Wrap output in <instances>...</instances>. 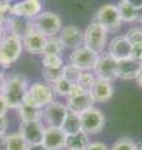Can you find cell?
I'll use <instances>...</instances> for the list:
<instances>
[{
	"instance_id": "obj_30",
	"label": "cell",
	"mask_w": 142,
	"mask_h": 150,
	"mask_svg": "<svg viewBox=\"0 0 142 150\" xmlns=\"http://www.w3.org/2000/svg\"><path fill=\"white\" fill-rule=\"evenodd\" d=\"M42 68H63L64 59L56 54H44L42 55Z\"/></svg>"
},
{
	"instance_id": "obj_6",
	"label": "cell",
	"mask_w": 142,
	"mask_h": 150,
	"mask_svg": "<svg viewBox=\"0 0 142 150\" xmlns=\"http://www.w3.org/2000/svg\"><path fill=\"white\" fill-rule=\"evenodd\" d=\"M100 24L107 33H116L121 29L122 20L115 4H105L97 10L95 15V20Z\"/></svg>"
},
{
	"instance_id": "obj_17",
	"label": "cell",
	"mask_w": 142,
	"mask_h": 150,
	"mask_svg": "<svg viewBox=\"0 0 142 150\" xmlns=\"http://www.w3.org/2000/svg\"><path fill=\"white\" fill-rule=\"evenodd\" d=\"M46 39L47 38L40 34L39 31L32 30L27 35H25L21 39L22 41V48L25 49L29 54L32 55H42L45 50L46 45Z\"/></svg>"
},
{
	"instance_id": "obj_9",
	"label": "cell",
	"mask_w": 142,
	"mask_h": 150,
	"mask_svg": "<svg viewBox=\"0 0 142 150\" xmlns=\"http://www.w3.org/2000/svg\"><path fill=\"white\" fill-rule=\"evenodd\" d=\"M69 114V109L66 104L60 101H51L45 108H42V120L45 121L47 126L54 128H61Z\"/></svg>"
},
{
	"instance_id": "obj_24",
	"label": "cell",
	"mask_w": 142,
	"mask_h": 150,
	"mask_svg": "<svg viewBox=\"0 0 142 150\" xmlns=\"http://www.w3.org/2000/svg\"><path fill=\"white\" fill-rule=\"evenodd\" d=\"M117 10H118V14H120L122 23L137 21V8L131 5L126 0H120L117 3Z\"/></svg>"
},
{
	"instance_id": "obj_40",
	"label": "cell",
	"mask_w": 142,
	"mask_h": 150,
	"mask_svg": "<svg viewBox=\"0 0 142 150\" xmlns=\"http://www.w3.org/2000/svg\"><path fill=\"white\" fill-rule=\"evenodd\" d=\"M126 1L130 3L131 5H134V6L137 8V9L142 6V0H126Z\"/></svg>"
},
{
	"instance_id": "obj_38",
	"label": "cell",
	"mask_w": 142,
	"mask_h": 150,
	"mask_svg": "<svg viewBox=\"0 0 142 150\" xmlns=\"http://www.w3.org/2000/svg\"><path fill=\"white\" fill-rule=\"evenodd\" d=\"M8 110H9V106L6 104L5 99H4L3 94H0V115H6Z\"/></svg>"
},
{
	"instance_id": "obj_48",
	"label": "cell",
	"mask_w": 142,
	"mask_h": 150,
	"mask_svg": "<svg viewBox=\"0 0 142 150\" xmlns=\"http://www.w3.org/2000/svg\"><path fill=\"white\" fill-rule=\"evenodd\" d=\"M65 150H70V149H65Z\"/></svg>"
},
{
	"instance_id": "obj_12",
	"label": "cell",
	"mask_w": 142,
	"mask_h": 150,
	"mask_svg": "<svg viewBox=\"0 0 142 150\" xmlns=\"http://www.w3.org/2000/svg\"><path fill=\"white\" fill-rule=\"evenodd\" d=\"M59 38L64 48L76 49L84 45V31L76 25H66L59 33Z\"/></svg>"
},
{
	"instance_id": "obj_15",
	"label": "cell",
	"mask_w": 142,
	"mask_h": 150,
	"mask_svg": "<svg viewBox=\"0 0 142 150\" xmlns=\"http://www.w3.org/2000/svg\"><path fill=\"white\" fill-rule=\"evenodd\" d=\"M66 138L67 135L64 133L61 128L46 126L42 144L50 150H64L66 149Z\"/></svg>"
},
{
	"instance_id": "obj_46",
	"label": "cell",
	"mask_w": 142,
	"mask_h": 150,
	"mask_svg": "<svg viewBox=\"0 0 142 150\" xmlns=\"http://www.w3.org/2000/svg\"><path fill=\"white\" fill-rule=\"evenodd\" d=\"M4 35H5V30H4V29H0V40H1L3 38H4Z\"/></svg>"
},
{
	"instance_id": "obj_16",
	"label": "cell",
	"mask_w": 142,
	"mask_h": 150,
	"mask_svg": "<svg viewBox=\"0 0 142 150\" xmlns=\"http://www.w3.org/2000/svg\"><path fill=\"white\" fill-rule=\"evenodd\" d=\"M66 99H67L66 100V106H67L69 111H72L79 115H81L82 112L89 110L95 104L90 90H86L82 94H79V95L75 96H67Z\"/></svg>"
},
{
	"instance_id": "obj_1",
	"label": "cell",
	"mask_w": 142,
	"mask_h": 150,
	"mask_svg": "<svg viewBox=\"0 0 142 150\" xmlns=\"http://www.w3.org/2000/svg\"><path fill=\"white\" fill-rule=\"evenodd\" d=\"M27 79L21 74L11 75L5 80L3 88V96L5 99L9 109H18L22 104V99L27 91Z\"/></svg>"
},
{
	"instance_id": "obj_11",
	"label": "cell",
	"mask_w": 142,
	"mask_h": 150,
	"mask_svg": "<svg viewBox=\"0 0 142 150\" xmlns=\"http://www.w3.org/2000/svg\"><path fill=\"white\" fill-rule=\"evenodd\" d=\"M46 126L42 124L41 120L37 121H21L19 126V133L22 135V138L26 140L29 145L32 144H40L44 139Z\"/></svg>"
},
{
	"instance_id": "obj_39",
	"label": "cell",
	"mask_w": 142,
	"mask_h": 150,
	"mask_svg": "<svg viewBox=\"0 0 142 150\" xmlns=\"http://www.w3.org/2000/svg\"><path fill=\"white\" fill-rule=\"evenodd\" d=\"M27 150H50V149H49V148H46L42 143H40V144H32V145H29Z\"/></svg>"
},
{
	"instance_id": "obj_33",
	"label": "cell",
	"mask_w": 142,
	"mask_h": 150,
	"mask_svg": "<svg viewBox=\"0 0 142 150\" xmlns=\"http://www.w3.org/2000/svg\"><path fill=\"white\" fill-rule=\"evenodd\" d=\"M125 36L129 39V41L135 45V44H142V26H135L129 29V31L125 34Z\"/></svg>"
},
{
	"instance_id": "obj_4",
	"label": "cell",
	"mask_w": 142,
	"mask_h": 150,
	"mask_svg": "<svg viewBox=\"0 0 142 150\" xmlns=\"http://www.w3.org/2000/svg\"><path fill=\"white\" fill-rule=\"evenodd\" d=\"M107 34L108 33L96 21L90 23L84 31V46L100 55L107 45Z\"/></svg>"
},
{
	"instance_id": "obj_32",
	"label": "cell",
	"mask_w": 142,
	"mask_h": 150,
	"mask_svg": "<svg viewBox=\"0 0 142 150\" xmlns=\"http://www.w3.org/2000/svg\"><path fill=\"white\" fill-rule=\"evenodd\" d=\"M136 143L129 137H122L117 139L110 150H135Z\"/></svg>"
},
{
	"instance_id": "obj_21",
	"label": "cell",
	"mask_w": 142,
	"mask_h": 150,
	"mask_svg": "<svg viewBox=\"0 0 142 150\" xmlns=\"http://www.w3.org/2000/svg\"><path fill=\"white\" fill-rule=\"evenodd\" d=\"M90 135H87L84 131L80 133L67 135L66 138V149L70 150H85L90 144Z\"/></svg>"
},
{
	"instance_id": "obj_44",
	"label": "cell",
	"mask_w": 142,
	"mask_h": 150,
	"mask_svg": "<svg viewBox=\"0 0 142 150\" xmlns=\"http://www.w3.org/2000/svg\"><path fill=\"white\" fill-rule=\"evenodd\" d=\"M6 25V19L0 16V29H4V26Z\"/></svg>"
},
{
	"instance_id": "obj_36",
	"label": "cell",
	"mask_w": 142,
	"mask_h": 150,
	"mask_svg": "<svg viewBox=\"0 0 142 150\" xmlns=\"http://www.w3.org/2000/svg\"><path fill=\"white\" fill-rule=\"evenodd\" d=\"M85 150H110V148L105 143L101 142H90V144Z\"/></svg>"
},
{
	"instance_id": "obj_43",
	"label": "cell",
	"mask_w": 142,
	"mask_h": 150,
	"mask_svg": "<svg viewBox=\"0 0 142 150\" xmlns=\"http://www.w3.org/2000/svg\"><path fill=\"white\" fill-rule=\"evenodd\" d=\"M136 80H137V84L142 88V67H141V70H140V73L138 75H137V78H136Z\"/></svg>"
},
{
	"instance_id": "obj_7",
	"label": "cell",
	"mask_w": 142,
	"mask_h": 150,
	"mask_svg": "<svg viewBox=\"0 0 142 150\" xmlns=\"http://www.w3.org/2000/svg\"><path fill=\"white\" fill-rule=\"evenodd\" d=\"M117 60L108 53H101L97 58L92 71L97 79H102L106 81H115L117 76Z\"/></svg>"
},
{
	"instance_id": "obj_45",
	"label": "cell",
	"mask_w": 142,
	"mask_h": 150,
	"mask_svg": "<svg viewBox=\"0 0 142 150\" xmlns=\"http://www.w3.org/2000/svg\"><path fill=\"white\" fill-rule=\"evenodd\" d=\"M135 150H142V143H136Z\"/></svg>"
},
{
	"instance_id": "obj_41",
	"label": "cell",
	"mask_w": 142,
	"mask_h": 150,
	"mask_svg": "<svg viewBox=\"0 0 142 150\" xmlns=\"http://www.w3.org/2000/svg\"><path fill=\"white\" fill-rule=\"evenodd\" d=\"M5 80H6V79L4 78V74L0 71V94H1V91H3V88H4V84H5Z\"/></svg>"
},
{
	"instance_id": "obj_10",
	"label": "cell",
	"mask_w": 142,
	"mask_h": 150,
	"mask_svg": "<svg viewBox=\"0 0 142 150\" xmlns=\"http://www.w3.org/2000/svg\"><path fill=\"white\" fill-rule=\"evenodd\" d=\"M97 58L98 54L81 45L72 50V53L69 56V63L77 67L82 71L84 70H92L97 62Z\"/></svg>"
},
{
	"instance_id": "obj_26",
	"label": "cell",
	"mask_w": 142,
	"mask_h": 150,
	"mask_svg": "<svg viewBox=\"0 0 142 150\" xmlns=\"http://www.w3.org/2000/svg\"><path fill=\"white\" fill-rule=\"evenodd\" d=\"M64 50V45L61 43L59 36H51L46 39V45H45V50L44 54H56L60 55L61 51ZM42 54V55H44Z\"/></svg>"
},
{
	"instance_id": "obj_31",
	"label": "cell",
	"mask_w": 142,
	"mask_h": 150,
	"mask_svg": "<svg viewBox=\"0 0 142 150\" xmlns=\"http://www.w3.org/2000/svg\"><path fill=\"white\" fill-rule=\"evenodd\" d=\"M95 80H96V76H95L93 71H91V70H84V71H81V74H80L77 84L81 85L84 89H86V90H90L91 86L93 85Z\"/></svg>"
},
{
	"instance_id": "obj_3",
	"label": "cell",
	"mask_w": 142,
	"mask_h": 150,
	"mask_svg": "<svg viewBox=\"0 0 142 150\" xmlns=\"http://www.w3.org/2000/svg\"><path fill=\"white\" fill-rule=\"evenodd\" d=\"M22 41L13 34H5L0 40V67L8 69L20 58L22 51Z\"/></svg>"
},
{
	"instance_id": "obj_42",
	"label": "cell",
	"mask_w": 142,
	"mask_h": 150,
	"mask_svg": "<svg viewBox=\"0 0 142 150\" xmlns=\"http://www.w3.org/2000/svg\"><path fill=\"white\" fill-rule=\"evenodd\" d=\"M137 23L142 25V6L137 9Z\"/></svg>"
},
{
	"instance_id": "obj_35",
	"label": "cell",
	"mask_w": 142,
	"mask_h": 150,
	"mask_svg": "<svg viewBox=\"0 0 142 150\" xmlns=\"http://www.w3.org/2000/svg\"><path fill=\"white\" fill-rule=\"evenodd\" d=\"M0 16L6 20L11 16V4L9 1H0Z\"/></svg>"
},
{
	"instance_id": "obj_20",
	"label": "cell",
	"mask_w": 142,
	"mask_h": 150,
	"mask_svg": "<svg viewBox=\"0 0 142 150\" xmlns=\"http://www.w3.org/2000/svg\"><path fill=\"white\" fill-rule=\"evenodd\" d=\"M142 64L136 60L127 58L117 63V76L122 80H132L136 79L141 70Z\"/></svg>"
},
{
	"instance_id": "obj_49",
	"label": "cell",
	"mask_w": 142,
	"mask_h": 150,
	"mask_svg": "<svg viewBox=\"0 0 142 150\" xmlns=\"http://www.w3.org/2000/svg\"><path fill=\"white\" fill-rule=\"evenodd\" d=\"M0 150H3V149H0ZM4 150H5V149H4Z\"/></svg>"
},
{
	"instance_id": "obj_25",
	"label": "cell",
	"mask_w": 142,
	"mask_h": 150,
	"mask_svg": "<svg viewBox=\"0 0 142 150\" xmlns=\"http://www.w3.org/2000/svg\"><path fill=\"white\" fill-rule=\"evenodd\" d=\"M5 150H27L29 144L22 138L20 133H13L4 137Z\"/></svg>"
},
{
	"instance_id": "obj_34",
	"label": "cell",
	"mask_w": 142,
	"mask_h": 150,
	"mask_svg": "<svg viewBox=\"0 0 142 150\" xmlns=\"http://www.w3.org/2000/svg\"><path fill=\"white\" fill-rule=\"evenodd\" d=\"M130 58L142 64V44H135V45H132Z\"/></svg>"
},
{
	"instance_id": "obj_23",
	"label": "cell",
	"mask_w": 142,
	"mask_h": 150,
	"mask_svg": "<svg viewBox=\"0 0 142 150\" xmlns=\"http://www.w3.org/2000/svg\"><path fill=\"white\" fill-rule=\"evenodd\" d=\"M61 129L64 130V133L66 135H72V134H76V133H80L82 131V128H81V116L79 114H75L72 111H69L67 116L64 121L63 126Z\"/></svg>"
},
{
	"instance_id": "obj_5",
	"label": "cell",
	"mask_w": 142,
	"mask_h": 150,
	"mask_svg": "<svg viewBox=\"0 0 142 150\" xmlns=\"http://www.w3.org/2000/svg\"><path fill=\"white\" fill-rule=\"evenodd\" d=\"M32 25L34 30L39 31L46 38L56 36L63 29V23L58 14L51 11H42L37 16L32 19Z\"/></svg>"
},
{
	"instance_id": "obj_27",
	"label": "cell",
	"mask_w": 142,
	"mask_h": 150,
	"mask_svg": "<svg viewBox=\"0 0 142 150\" xmlns=\"http://www.w3.org/2000/svg\"><path fill=\"white\" fill-rule=\"evenodd\" d=\"M63 68H42V78L47 84L53 85L55 81L63 78Z\"/></svg>"
},
{
	"instance_id": "obj_13",
	"label": "cell",
	"mask_w": 142,
	"mask_h": 150,
	"mask_svg": "<svg viewBox=\"0 0 142 150\" xmlns=\"http://www.w3.org/2000/svg\"><path fill=\"white\" fill-rule=\"evenodd\" d=\"M132 44L129 41V39L125 35H117L107 45V53L111 56H113L117 62L130 58L131 55Z\"/></svg>"
},
{
	"instance_id": "obj_37",
	"label": "cell",
	"mask_w": 142,
	"mask_h": 150,
	"mask_svg": "<svg viewBox=\"0 0 142 150\" xmlns=\"http://www.w3.org/2000/svg\"><path fill=\"white\" fill-rule=\"evenodd\" d=\"M9 128V119L6 115H0V138L5 137V133Z\"/></svg>"
},
{
	"instance_id": "obj_19",
	"label": "cell",
	"mask_w": 142,
	"mask_h": 150,
	"mask_svg": "<svg viewBox=\"0 0 142 150\" xmlns=\"http://www.w3.org/2000/svg\"><path fill=\"white\" fill-rule=\"evenodd\" d=\"M90 93H91L95 103L102 104V103H107L111 100V98L113 95V86L110 81L96 78L93 85L90 89Z\"/></svg>"
},
{
	"instance_id": "obj_28",
	"label": "cell",
	"mask_w": 142,
	"mask_h": 150,
	"mask_svg": "<svg viewBox=\"0 0 142 150\" xmlns=\"http://www.w3.org/2000/svg\"><path fill=\"white\" fill-rule=\"evenodd\" d=\"M82 70H80L77 67H75L72 64H65L64 68H63V78L69 80L70 83H77L79 78H80V74H81Z\"/></svg>"
},
{
	"instance_id": "obj_18",
	"label": "cell",
	"mask_w": 142,
	"mask_h": 150,
	"mask_svg": "<svg viewBox=\"0 0 142 150\" xmlns=\"http://www.w3.org/2000/svg\"><path fill=\"white\" fill-rule=\"evenodd\" d=\"M6 26L9 33L18 38L22 39L25 35H27L30 31L34 30L32 25V19L25 18V16H10L6 20Z\"/></svg>"
},
{
	"instance_id": "obj_47",
	"label": "cell",
	"mask_w": 142,
	"mask_h": 150,
	"mask_svg": "<svg viewBox=\"0 0 142 150\" xmlns=\"http://www.w3.org/2000/svg\"><path fill=\"white\" fill-rule=\"evenodd\" d=\"M0 1H9V3H11L13 0H0Z\"/></svg>"
},
{
	"instance_id": "obj_22",
	"label": "cell",
	"mask_w": 142,
	"mask_h": 150,
	"mask_svg": "<svg viewBox=\"0 0 142 150\" xmlns=\"http://www.w3.org/2000/svg\"><path fill=\"white\" fill-rule=\"evenodd\" d=\"M21 121H37L42 119V109L34 105L21 104L18 108Z\"/></svg>"
},
{
	"instance_id": "obj_14",
	"label": "cell",
	"mask_w": 142,
	"mask_h": 150,
	"mask_svg": "<svg viewBox=\"0 0 142 150\" xmlns=\"http://www.w3.org/2000/svg\"><path fill=\"white\" fill-rule=\"evenodd\" d=\"M41 0H20L11 5V15L34 19L41 13Z\"/></svg>"
},
{
	"instance_id": "obj_29",
	"label": "cell",
	"mask_w": 142,
	"mask_h": 150,
	"mask_svg": "<svg viewBox=\"0 0 142 150\" xmlns=\"http://www.w3.org/2000/svg\"><path fill=\"white\" fill-rule=\"evenodd\" d=\"M51 86H53V89H54V91H55L56 95L67 98L69 94H70L71 88H72V83H70L69 80H66V79L61 78V79H59L58 81H55Z\"/></svg>"
},
{
	"instance_id": "obj_8",
	"label": "cell",
	"mask_w": 142,
	"mask_h": 150,
	"mask_svg": "<svg viewBox=\"0 0 142 150\" xmlns=\"http://www.w3.org/2000/svg\"><path fill=\"white\" fill-rule=\"evenodd\" d=\"M81 128L82 131L87 135H95L98 134L100 131L105 128L106 118L105 114L97 108H90L89 110L82 112L81 115Z\"/></svg>"
},
{
	"instance_id": "obj_2",
	"label": "cell",
	"mask_w": 142,
	"mask_h": 150,
	"mask_svg": "<svg viewBox=\"0 0 142 150\" xmlns=\"http://www.w3.org/2000/svg\"><path fill=\"white\" fill-rule=\"evenodd\" d=\"M55 91L50 84L34 83L29 86L27 91L24 95L22 104L34 105L37 108H45L47 104L55 100Z\"/></svg>"
}]
</instances>
